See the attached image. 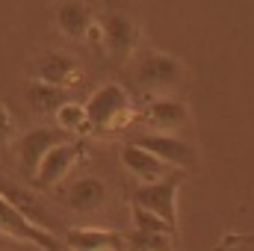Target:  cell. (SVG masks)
I'll list each match as a JSON object with an SVG mask.
<instances>
[{
  "instance_id": "obj_5",
  "label": "cell",
  "mask_w": 254,
  "mask_h": 251,
  "mask_svg": "<svg viewBox=\"0 0 254 251\" xmlns=\"http://www.w3.org/2000/svg\"><path fill=\"white\" fill-rule=\"evenodd\" d=\"M63 142H71V139H68V133H63L60 127H33V130H27V133L15 142L18 163H21V169L30 175V181H33L39 163L45 160V154H48L51 148L63 145Z\"/></svg>"
},
{
  "instance_id": "obj_11",
  "label": "cell",
  "mask_w": 254,
  "mask_h": 251,
  "mask_svg": "<svg viewBox=\"0 0 254 251\" xmlns=\"http://www.w3.org/2000/svg\"><path fill=\"white\" fill-rule=\"evenodd\" d=\"M127 246V237L104 228H71L65 234V251H122Z\"/></svg>"
},
{
  "instance_id": "obj_13",
  "label": "cell",
  "mask_w": 254,
  "mask_h": 251,
  "mask_svg": "<svg viewBox=\"0 0 254 251\" xmlns=\"http://www.w3.org/2000/svg\"><path fill=\"white\" fill-rule=\"evenodd\" d=\"M187 116H190V110H187V104L178 101V98H154V101H148V107L139 113V119H142L145 125L154 127V133H166V130L181 127L187 122Z\"/></svg>"
},
{
  "instance_id": "obj_2",
  "label": "cell",
  "mask_w": 254,
  "mask_h": 251,
  "mask_svg": "<svg viewBox=\"0 0 254 251\" xmlns=\"http://www.w3.org/2000/svg\"><path fill=\"white\" fill-rule=\"evenodd\" d=\"M184 63L175 60L172 54H160V51H148L139 57L136 63V80L145 92H166L175 89L184 80Z\"/></svg>"
},
{
  "instance_id": "obj_10",
  "label": "cell",
  "mask_w": 254,
  "mask_h": 251,
  "mask_svg": "<svg viewBox=\"0 0 254 251\" xmlns=\"http://www.w3.org/2000/svg\"><path fill=\"white\" fill-rule=\"evenodd\" d=\"M36 80L39 83H48V86H57V89H77V86H83V68L74 63L68 54H57V51H51V54H45L39 63H36Z\"/></svg>"
},
{
  "instance_id": "obj_7",
  "label": "cell",
  "mask_w": 254,
  "mask_h": 251,
  "mask_svg": "<svg viewBox=\"0 0 254 251\" xmlns=\"http://www.w3.org/2000/svg\"><path fill=\"white\" fill-rule=\"evenodd\" d=\"M101 48L107 54H113L116 60H127L136 48H139V27L133 18H127L122 12H113L101 21Z\"/></svg>"
},
{
  "instance_id": "obj_14",
  "label": "cell",
  "mask_w": 254,
  "mask_h": 251,
  "mask_svg": "<svg viewBox=\"0 0 254 251\" xmlns=\"http://www.w3.org/2000/svg\"><path fill=\"white\" fill-rule=\"evenodd\" d=\"M65 201L74 213H95L107 204V184L98 181V178H80L74 181L68 192H65Z\"/></svg>"
},
{
  "instance_id": "obj_18",
  "label": "cell",
  "mask_w": 254,
  "mask_h": 251,
  "mask_svg": "<svg viewBox=\"0 0 254 251\" xmlns=\"http://www.w3.org/2000/svg\"><path fill=\"white\" fill-rule=\"evenodd\" d=\"M127 246L133 251H175V237L169 234H139L133 231L127 237Z\"/></svg>"
},
{
  "instance_id": "obj_6",
  "label": "cell",
  "mask_w": 254,
  "mask_h": 251,
  "mask_svg": "<svg viewBox=\"0 0 254 251\" xmlns=\"http://www.w3.org/2000/svg\"><path fill=\"white\" fill-rule=\"evenodd\" d=\"M139 148L151 151L160 163H166L169 169H195L198 166V154L190 142L178 139V136H169V133H145L136 139Z\"/></svg>"
},
{
  "instance_id": "obj_16",
  "label": "cell",
  "mask_w": 254,
  "mask_h": 251,
  "mask_svg": "<svg viewBox=\"0 0 254 251\" xmlns=\"http://www.w3.org/2000/svg\"><path fill=\"white\" fill-rule=\"evenodd\" d=\"M57 24L68 39H83L92 27V12L83 3H63L57 12Z\"/></svg>"
},
{
  "instance_id": "obj_1",
  "label": "cell",
  "mask_w": 254,
  "mask_h": 251,
  "mask_svg": "<svg viewBox=\"0 0 254 251\" xmlns=\"http://www.w3.org/2000/svg\"><path fill=\"white\" fill-rule=\"evenodd\" d=\"M83 157H86V145L77 142V139L51 148V151L45 154V160L39 163L36 175H33V187L42 189V192H51L54 187H60L65 178H68V172H71Z\"/></svg>"
},
{
  "instance_id": "obj_12",
  "label": "cell",
  "mask_w": 254,
  "mask_h": 251,
  "mask_svg": "<svg viewBox=\"0 0 254 251\" xmlns=\"http://www.w3.org/2000/svg\"><path fill=\"white\" fill-rule=\"evenodd\" d=\"M122 166H125L133 178H139L142 184H160L169 175V166L160 163L151 151L139 148L136 142H127L125 148H122Z\"/></svg>"
},
{
  "instance_id": "obj_17",
  "label": "cell",
  "mask_w": 254,
  "mask_h": 251,
  "mask_svg": "<svg viewBox=\"0 0 254 251\" xmlns=\"http://www.w3.org/2000/svg\"><path fill=\"white\" fill-rule=\"evenodd\" d=\"M57 125L63 133H74V136H83V133H92V125H89V119H86V107L83 104H77V101H68L63 110L57 113Z\"/></svg>"
},
{
  "instance_id": "obj_4",
  "label": "cell",
  "mask_w": 254,
  "mask_h": 251,
  "mask_svg": "<svg viewBox=\"0 0 254 251\" xmlns=\"http://www.w3.org/2000/svg\"><path fill=\"white\" fill-rule=\"evenodd\" d=\"M178 178H166L160 184H142L133 189V207L154 213L157 219H163L169 228L178 231Z\"/></svg>"
},
{
  "instance_id": "obj_19",
  "label": "cell",
  "mask_w": 254,
  "mask_h": 251,
  "mask_svg": "<svg viewBox=\"0 0 254 251\" xmlns=\"http://www.w3.org/2000/svg\"><path fill=\"white\" fill-rule=\"evenodd\" d=\"M133 231H139V234H169V237L178 234V231L169 228L163 219H157L154 213H145V210H139V207H133Z\"/></svg>"
},
{
  "instance_id": "obj_3",
  "label": "cell",
  "mask_w": 254,
  "mask_h": 251,
  "mask_svg": "<svg viewBox=\"0 0 254 251\" xmlns=\"http://www.w3.org/2000/svg\"><path fill=\"white\" fill-rule=\"evenodd\" d=\"M0 234L15 240V243H24V246H36L42 251H65L63 249V240L51 231H42L36 228L33 222H27L3 195H0Z\"/></svg>"
},
{
  "instance_id": "obj_9",
  "label": "cell",
  "mask_w": 254,
  "mask_h": 251,
  "mask_svg": "<svg viewBox=\"0 0 254 251\" xmlns=\"http://www.w3.org/2000/svg\"><path fill=\"white\" fill-rule=\"evenodd\" d=\"M0 195L27 219V222H33L36 228H42V231H51L54 234V216H51V210L42 204V198L33 192V189L21 187V184H12V181H3L0 178Z\"/></svg>"
},
{
  "instance_id": "obj_15",
  "label": "cell",
  "mask_w": 254,
  "mask_h": 251,
  "mask_svg": "<svg viewBox=\"0 0 254 251\" xmlns=\"http://www.w3.org/2000/svg\"><path fill=\"white\" fill-rule=\"evenodd\" d=\"M24 95H27L30 110L39 113V116H57L65 104H68V92L57 89V86H48V83H39V80H33L24 89Z\"/></svg>"
},
{
  "instance_id": "obj_8",
  "label": "cell",
  "mask_w": 254,
  "mask_h": 251,
  "mask_svg": "<svg viewBox=\"0 0 254 251\" xmlns=\"http://www.w3.org/2000/svg\"><path fill=\"white\" fill-rule=\"evenodd\" d=\"M83 107H86V119H89V125L107 130L110 122H113L116 116H122L127 107H130V101H127V92L119 86V83H107V86L95 89Z\"/></svg>"
},
{
  "instance_id": "obj_20",
  "label": "cell",
  "mask_w": 254,
  "mask_h": 251,
  "mask_svg": "<svg viewBox=\"0 0 254 251\" xmlns=\"http://www.w3.org/2000/svg\"><path fill=\"white\" fill-rule=\"evenodd\" d=\"M12 133H15V122H12V113H9V107L0 101V145H6L9 139H12Z\"/></svg>"
}]
</instances>
